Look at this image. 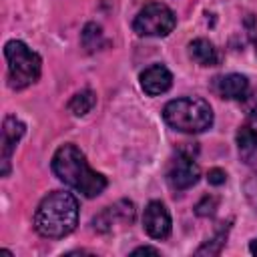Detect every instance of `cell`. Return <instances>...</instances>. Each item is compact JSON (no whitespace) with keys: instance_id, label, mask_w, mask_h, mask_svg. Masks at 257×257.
Returning <instances> with one entry per match:
<instances>
[{"instance_id":"cell-17","label":"cell","mask_w":257,"mask_h":257,"mask_svg":"<svg viewBox=\"0 0 257 257\" xmlns=\"http://www.w3.org/2000/svg\"><path fill=\"white\" fill-rule=\"evenodd\" d=\"M217 205H219V199H217V197L205 195V197L195 205V213H197L199 217H211V215L215 213Z\"/></svg>"},{"instance_id":"cell-6","label":"cell","mask_w":257,"mask_h":257,"mask_svg":"<svg viewBox=\"0 0 257 257\" xmlns=\"http://www.w3.org/2000/svg\"><path fill=\"white\" fill-rule=\"evenodd\" d=\"M199 177H201L199 165L195 163L193 155H187L185 151H181L177 155V159L171 163L169 173H167L169 185L177 191H185V189L193 187L199 181Z\"/></svg>"},{"instance_id":"cell-18","label":"cell","mask_w":257,"mask_h":257,"mask_svg":"<svg viewBox=\"0 0 257 257\" xmlns=\"http://www.w3.org/2000/svg\"><path fill=\"white\" fill-rule=\"evenodd\" d=\"M207 179H209V183H211V185L219 187V185H223V183L227 181V175H225V171H223V169H211V171H209V175H207Z\"/></svg>"},{"instance_id":"cell-16","label":"cell","mask_w":257,"mask_h":257,"mask_svg":"<svg viewBox=\"0 0 257 257\" xmlns=\"http://www.w3.org/2000/svg\"><path fill=\"white\" fill-rule=\"evenodd\" d=\"M100 40H102V30H100V26L94 24V22L86 24L84 30H82V44H84V48L92 52V50H96V48L100 46Z\"/></svg>"},{"instance_id":"cell-11","label":"cell","mask_w":257,"mask_h":257,"mask_svg":"<svg viewBox=\"0 0 257 257\" xmlns=\"http://www.w3.org/2000/svg\"><path fill=\"white\" fill-rule=\"evenodd\" d=\"M247 88H249V80L243 74H225L217 80V92L223 98H231V100H243L247 96Z\"/></svg>"},{"instance_id":"cell-10","label":"cell","mask_w":257,"mask_h":257,"mask_svg":"<svg viewBox=\"0 0 257 257\" xmlns=\"http://www.w3.org/2000/svg\"><path fill=\"white\" fill-rule=\"evenodd\" d=\"M116 219H120L124 223H131L135 219V205L131 201L122 199V201L114 203L112 207H106L100 215H96L92 219V225H94L96 231H102L104 233V231H110L112 229V225H114Z\"/></svg>"},{"instance_id":"cell-3","label":"cell","mask_w":257,"mask_h":257,"mask_svg":"<svg viewBox=\"0 0 257 257\" xmlns=\"http://www.w3.org/2000/svg\"><path fill=\"white\" fill-rule=\"evenodd\" d=\"M163 118L171 128L195 135L207 131L213 124V110L207 100L185 96L167 102L163 108Z\"/></svg>"},{"instance_id":"cell-5","label":"cell","mask_w":257,"mask_h":257,"mask_svg":"<svg viewBox=\"0 0 257 257\" xmlns=\"http://www.w3.org/2000/svg\"><path fill=\"white\" fill-rule=\"evenodd\" d=\"M175 24L177 18L169 6L161 2H149L135 16L133 28L141 36H167L173 32Z\"/></svg>"},{"instance_id":"cell-2","label":"cell","mask_w":257,"mask_h":257,"mask_svg":"<svg viewBox=\"0 0 257 257\" xmlns=\"http://www.w3.org/2000/svg\"><path fill=\"white\" fill-rule=\"evenodd\" d=\"M78 223V201L72 193L54 191L48 193L34 215V229L48 239H60L74 231Z\"/></svg>"},{"instance_id":"cell-9","label":"cell","mask_w":257,"mask_h":257,"mask_svg":"<svg viewBox=\"0 0 257 257\" xmlns=\"http://www.w3.org/2000/svg\"><path fill=\"white\" fill-rule=\"evenodd\" d=\"M171 84H173V74L165 64H153L141 72V86L149 96L167 92Z\"/></svg>"},{"instance_id":"cell-1","label":"cell","mask_w":257,"mask_h":257,"mask_svg":"<svg viewBox=\"0 0 257 257\" xmlns=\"http://www.w3.org/2000/svg\"><path fill=\"white\" fill-rule=\"evenodd\" d=\"M52 171L64 185L76 189L78 193H82L88 199L100 195L106 187V179L88 167L84 153L72 143L62 145L54 153Z\"/></svg>"},{"instance_id":"cell-14","label":"cell","mask_w":257,"mask_h":257,"mask_svg":"<svg viewBox=\"0 0 257 257\" xmlns=\"http://www.w3.org/2000/svg\"><path fill=\"white\" fill-rule=\"evenodd\" d=\"M94 102H96L94 92H92L90 88H86V90L76 92V94L70 98V102H68V110H70L74 116H84L86 112L92 110Z\"/></svg>"},{"instance_id":"cell-8","label":"cell","mask_w":257,"mask_h":257,"mask_svg":"<svg viewBox=\"0 0 257 257\" xmlns=\"http://www.w3.org/2000/svg\"><path fill=\"white\" fill-rule=\"evenodd\" d=\"M145 231L153 239H167L171 235V215L161 201H151L143 215Z\"/></svg>"},{"instance_id":"cell-21","label":"cell","mask_w":257,"mask_h":257,"mask_svg":"<svg viewBox=\"0 0 257 257\" xmlns=\"http://www.w3.org/2000/svg\"><path fill=\"white\" fill-rule=\"evenodd\" d=\"M249 251H251L253 255H257V239H253V241H251V245H249Z\"/></svg>"},{"instance_id":"cell-13","label":"cell","mask_w":257,"mask_h":257,"mask_svg":"<svg viewBox=\"0 0 257 257\" xmlns=\"http://www.w3.org/2000/svg\"><path fill=\"white\" fill-rule=\"evenodd\" d=\"M189 52H191L193 60H195L197 64H201V66H213V64H217V60H219L217 48H215L209 40H205V38L193 40L191 46H189Z\"/></svg>"},{"instance_id":"cell-4","label":"cell","mask_w":257,"mask_h":257,"mask_svg":"<svg viewBox=\"0 0 257 257\" xmlns=\"http://www.w3.org/2000/svg\"><path fill=\"white\" fill-rule=\"evenodd\" d=\"M4 56L8 60V84L16 90H22L34 84L40 76L42 60L40 56L28 48L22 40H10L4 46Z\"/></svg>"},{"instance_id":"cell-7","label":"cell","mask_w":257,"mask_h":257,"mask_svg":"<svg viewBox=\"0 0 257 257\" xmlns=\"http://www.w3.org/2000/svg\"><path fill=\"white\" fill-rule=\"evenodd\" d=\"M24 131H26V126L20 118H16L12 114H8L4 118V122H2V141H0V145H2V157H0L2 177H6L10 173V159H12V153H14L16 145L20 143Z\"/></svg>"},{"instance_id":"cell-20","label":"cell","mask_w":257,"mask_h":257,"mask_svg":"<svg viewBox=\"0 0 257 257\" xmlns=\"http://www.w3.org/2000/svg\"><path fill=\"white\" fill-rule=\"evenodd\" d=\"M141 253H153V255H159L161 251L155 249V247H137V249L133 251V255H141Z\"/></svg>"},{"instance_id":"cell-15","label":"cell","mask_w":257,"mask_h":257,"mask_svg":"<svg viewBox=\"0 0 257 257\" xmlns=\"http://www.w3.org/2000/svg\"><path fill=\"white\" fill-rule=\"evenodd\" d=\"M227 231H229V223H225V227H221L213 239H209L203 247L197 249V255H217L221 253V247L225 245V239H227Z\"/></svg>"},{"instance_id":"cell-12","label":"cell","mask_w":257,"mask_h":257,"mask_svg":"<svg viewBox=\"0 0 257 257\" xmlns=\"http://www.w3.org/2000/svg\"><path fill=\"white\" fill-rule=\"evenodd\" d=\"M237 147L243 159H251L257 153V116H247V120L239 126Z\"/></svg>"},{"instance_id":"cell-19","label":"cell","mask_w":257,"mask_h":257,"mask_svg":"<svg viewBox=\"0 0 257 257\" xmlns=\"http://www.w3.org/2000/svg\"><path fill=\"white\" fill-rule=\"evenodd\" d=\"M245 100V110H247V116H257V90L249 96L243 98Z\"/></svg>"}]
</instances>
